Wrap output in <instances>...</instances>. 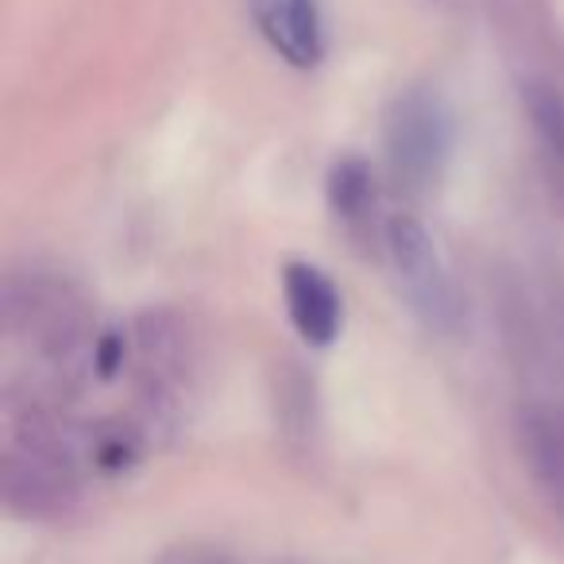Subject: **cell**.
<instances>
[{"instance_id":"6da1fadb","label":"cell","mask_w":564,"mask_h":564,"mask_svg":"<svg viewBox=\"0 0 564 564\" xmlns=\"http://www.w3.org/2000/svg\"><path fill=\"white\" fill-rule=\"evenodd\" d=\"M383 248L394 274V286H399L410 314L430 333H437V337H448V333L460 329V294H456L453 271H448L430 228L417 217L399 213V217L387 220Z\"/></svg>"},{"instance_id":"7a4b0ae2","label":"cell","mask_w":564,"mask_h":564,"mask_svg":"<svg viewBox=\"0 0 564 564\" xmlns=\"http://www.w3.org/2000/svg\"><path fill=\"white\" fill-rule=\"evenodd\" d=\"M453 109L433 89H406L387 109L383 140L394 174L410 186H433L453 155Z\"/></svg>"},{"instance_id":"3957f363","label":"cell","mask_w":564,"mask_h":564,"mask_svg":"<svg viewBox=\"0 0 564 564\" xmlns=\"http://www.w3.org/2000/svg\"><path fill=\"white\" fill-rule=\"evenodd\" d=\"M248 17L263 43L294 70H314L325 58V20L317 0H248Z\"/></svg>"},{"instance_id":"277c9868","label":"cell","mask_w":564,"mask_h":564,"mask_svg":"<svg viewBox=\"0 0 564 564\" xmlns=\"http://www.w3.org/2000/svg\"><path fill=\"white\" fill-rule=\"evenodd\" d=\"M282 302H286L294 333L306 345L329 348L345 329V299L322 267L302 263V259L282 267Z\"/></svg>"},{"instance_id":"5b68a950","label":"cell","mask_w":564,"mask_h":564,"mask_svg":"<svg viewBox=\"0 0 564 564\" xmlns=\"http://www.w3.org/2000/svg\"><path fill=\"white\" fill-rule=\"evenodd\" d=\"M518 445L533 479L564 507V422L553 414H525L518 425Z\"/></svg>"},{"instance_id":"8992f818","label":"cell","mask_w":564,"mask_h":564,"mask_svg":"<svg viewBox=\"0 0 564 564\" xmlns=\"http://www.w3.org/2000/svg\"><path fill=\"white\" fill-rule=\"evenodd\" d=\"M525 117L538 135V148L549 163V174L564 194V94L553 86H530L522 94Z\"/></svg>"},{"instance_id":"52a82bcc","label":"cell","mask_w":564,"mask_h":564,"mask_svg":"<svg viewBox=\"0 0 564 564\" xmlns=\"http://www.w3.org/2000/svg\"><path fill=\"white\" fill-rule=\"evenodd\" d=\"M371 202H376V186H371V174L360 159H345V163L333 166L329 205H333L337 217H345V220L368 217Z\"/></svg>"},{"instance_id":"ba28073f","label":"cell","mask_w":564,"mask_h":564,"mask_svg":"<svg viewBox=\"0 0 564 564\" xmlns=\"http://www.w3.org/2000/svg\"><path fill=\"white\" fill-rule=\"evenodd\" d=\"M155 564H236V556L217 545H205V541H182V545L159 553Z\"/></svg>"}]
</instances>
